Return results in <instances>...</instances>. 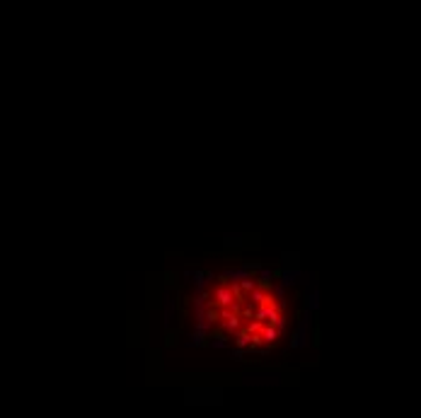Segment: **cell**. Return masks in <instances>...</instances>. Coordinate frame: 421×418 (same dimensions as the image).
Segmentation results:
<instances>
[{
    "label": "cell",
    "instance_id": "6da1fadb",
    "mask_svg": "<svg viewBox=\"0 0 421 418\" xmlns=\"http://www.w3.org/2000/svg\"><path fill=\"white\" fill-rule=\"evenodd\" d=\"M175 314H177V300L167 293V295H165V324H167V326L172 324Z\"/></svg>",
    "mask_w": 421,
    "mask_h": 418
},
{
    "label": "cell",
    "instance_id": "7a4b0ae2",
    "mask_svg": "<svg viewBox=\"0 0 421 418\" xmlns=\"http://www.w3.org/2000/svg\"><path fill=\"white\" fill-rule=\"evenodd\" d=\"M278 336H281V334H278V331H276L274 326H269V324H266V326H264V331H261V343H266V346H274V343L278 341Z\"/></svg>",
    "mask_w": 421,
    "mask_h": 418
},
{
    "label": "cell",
    "instance_id": "3957f363",
    "mask_svg": "<svg viewBox=\"0 0 421 418\" xmlns=\"http://www.w3.org/2000/svg\"><path fill=\"white\" fill-rule=\"evenodd\" d=\"M206 343H209V336H206V334H201V331H194L187 346H192V348H201V346H206Z\"/></svg>",
    "mask_w": 421,
    "mask_h": 418
},
{
    "label": "cell",
    "instance_id": "277c9868",
    "mask_svg": "<svg viewBox=\"0 0 421 418\" xmlns=\"http://www.w3.org/2000/svg\"><path fill=\"white\" fill-rule=\"evenodd\" d=\"M237 285H240V290H242L244 295H249V293H252V290L257 288V280H252V278H242V280H240Z\"/></svg>",
    "mask_w": 421,
    "mask_h": 418
},
{
    "label": "cell",
    "instance_id": "5b68a950",
    "mask_svg": "<svg viewBox=\"0 0 421 418\" xmlns=\"http://www.w3.org/2000/svg\"><path fill=\"white\" fill-rule=\"evenodd\" d=\"M210 346H213V348H225V346H227V339H225L223 334H215L213 341H210Z\"/></svg>",
    "mask_w": 421,
    "mask_h": 418
},
{
    "label": "cell",
    "instance_id": "8992f818",
    "mask_svg": "<svg viewBox=\"0 0 421 418\" xmlns=\"http://www.w3.org/2000/svg\"><path fill=\"white\" fill-rule=\"evenodd\" d=\"M165 283L172 285V283H175V273H167V276H165Z\"/></svg>",
    "mask_w": 421,
    "mask_h": 418
},
{
    "label": "cell",
    "instance_id": "52a82bcc",
    "mask_svg": "<svg viewBox=\"0 0 421 418\" xmlns=\"http://www.w3.org/2000/svg\"><path fill=\"white\" fill-rule=\"evenodd\" d=\"M175 339H177L175 334H167V341H165V343H167V346H175Z\"/></svg>",
    "mask_w": 421,
    "mask_h": 418
},
{
    "label": "cell",
    "instance_id": "ba28073f",
    "mask_svg": "<svg viewBox=\"0 0 421 418\" xmlns=\"http://www.w3.org/2000/svg\"><path fill=\"white\" fill-rule=\"evenodd\" d=\"M213 278H215V273H213V271H206V283H210Z\"/></svg>",
    "mask_w": 421,
    "mask_h": 418
}]
</instances>
